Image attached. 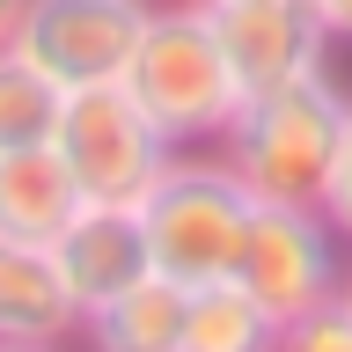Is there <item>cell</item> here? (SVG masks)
<instances>
[{
  "label": "cell",
  "mask_w": 352,
  "mask_h": 352,
  "mask_svg": "<svg viewBox=\"0 0 352 352\" xmlns=\"http://www.w3.org/2000/svg\"><path fill=\"white\" fill-rule=\"evenodd\" d=\"M125 88L176 154L220 147V132L235 125V110H242V88L228 74V52L213 37L206 0H154L147 30L132 44Z\"/></svg>",
  "instance_id": "1"
},
{
  "label": "cell",
  "mask_w": 352,
  "mask_h": 352,
  "mask_svg": "<svg viewBox=\"0 0 352 352\" xmlns=\"http://www.w3.org/2000/svg\"><path fill=\"white\" fill-rule=\"evenodd\" d=\"M345 110H352V96L330 81L323 66L301 74V81H286V88L242 96L235 125L220 132V162L242 176L250 198L316 206L330 162H338V140H345Z\"/></svg>",
  "instance_id": "2"
},
{
  "label": "cell",
  "mask_w": 352,
  "mask_h": 352,
  "mask_svg": "<svg viewBox=\"0 0 352 352\" xmlns=\"http://www.w3.org/2000/svg\"><path fill=\"white\" fill-rule=\"evenodd\" d=\"M250 206L257 198L242 191V176L228 162H206V154H169V169L147 184V198L132 206L140 213V235H147V272L169 286H220L235 279L242 235H250Z\"/></svg>",
  "instance_id": "3"
},
{
  "label": "cell",
  "mask_w": 352,
  "mask_h": 352,
  "mask_svg": "<svg viewBox=\"0 0 352 352\" xmlns=\"http://www.w3.org/2000/svg\"><path fill=\"white\" fill-rule=\"evenodd\" d=\"M52 154L66 162L81 206H140L176 147L154 132V118L132 103L125 81H96V88H66Z\"/></svg>",
  "instance_id": "4"
},
{
  "label": "cell",
  "mask_w": 352,
  "mask_h": 352,
  "mask_svg": "<svg viewBox=\"0 0 352 352\" xmlns=\"http://www.w3.org/2000/svg\"><path fill=\"white\" fill-rule=\"evenodd\" d=\"M338 279H345V257H338V228L323 220V206H272V198L250 206L235 286L272 323H294L316 301H330Z\"/></svg>",
  "instance_id": "5"
},
{
  "label": "cell",
  "mask_w": 352,
  "mask_h": 352,
  "mask_svg": "<svg viewBox=\"0 0 352 352\" xmlns=\"http://www.w3.org/2000/svg\"><path fill=\"white\" fill-rule=\"evenodd\" d=\"M147 15L154 0H22L8 44L22 59H37L59 88H96V81H125Z\"/></svg>",
  "instance_id": "6"
},
{
  "label": "cell",
  "mask_w": 352,
  "mask_h": 352,
  "mask_svg": "<svg viewBox=\"0 0 352 352\" xmlns=\"http://www.w3.org/2000/svg\"><path fill=\"white\" fill-rule=\"evenodd\" d=\"M206 15H213V37L228 52V74L242 96L301 81L330 52V30L316 22L308 0H206Z\"/></svg>",
  "instance_id": "7"
},
{
  "label": "cell",
  "mask_w": 352,
  "mask_h": 352,
  "mask_svg": "<svg viewBox=\"0 0 352 352\" xmlns=\"http://www.w3.org/2000/svg\"><path fill=\"white\" fill-rule=\"evenodd\" d=\"M52 264H59L74 308H103L110 294H125L132 279H147V235H140V213L132 206H81V213L59 228L52 242Z\"/></svg>",
  "instance_id": "8"
},
{
  "label": "cell",
  "mask_w": 352,
  "mask_h": 352,
  "mask_svg": "<svg viewBox=\"0 0 352 352\" xmlns=\"http://www.w3.org/2000/svg\"><path fill=\"white\" fill-rule=\"evenodd\" d=\"M74 330H81V308L52 250L0 235V345H66Z\"/></svg>",
  "instance_id": "9"
},
{
  "label": "cell",
  "mask_w": 352,
  "mask_h": 352,
  "mask_svg": "<svg viewBox=\"0 0 352 352\" xmlns=\"http://www.w3.org/2000/svg\"><path fill=\"white\" fill-rule=\"evenodd\" d=\"M81 213V191L52 147H22V154H0V235L8 242H37L52 250L59 228Z\"/></svg>",
  "instance_id": "10"
},
{
  "label": "cell",
  "mask_w": 352,
  "mask_h": 352,
  "mask_svg": "<svg viewBox=\"0 0 352 352\" xmlns=\"http://www.w3.org/2000/svg\"><path fill=\"white\" fill-rule=\"evenodd\" d=\"M81 338L96 352H176L184 345V286L169 279H132L125 294H110L103 308L81 316Z\"/></svg>",
  "instance_id": "11"
},
{
  "label": "cell",
  "mask_w": 352,
  "mask_h": 352,
  "mask_svg": "<svg viewBox=\"0 0 352 352\" xmlns=\"http://www.w3.org/2000/svg\"><path fill=\"white\" fill-rule=\"evenodd\" d=\"M176 352H279V323L235 279L184 294V345Z\"/></svg>",
  "instance_id": "12"
},
{
  "label": "cell",
  "mask_w": 352,
  "mask_h": 352,
  "mask_svg": "<svg viewBox=\"0 0 352 352\" xmlns=\"http://www.w3.org/2000/svg\"><path fill=\"white\" fill-rule=\"evenodd\" d=\"M59 110H66V88L52 81L37 59H22L15 44H0V154L52 147Z\"/></svg>",
  "instance_id": "13"
},
{
  "label": "cell",
  "mask_w": 352,
  "mask_h": 352,
  "mask_svg": "<svg viewBox=\"0 0 352 352\" xmlns=\"http://www.w3.org/2000/svg\"><path fill=\"white\" fill-rule=\"evenodd\" d=\"M279 352H352V308L338 301V294L316 301L308 316L279 323Z\"/></svg>",
  "instance_id": "14"
},
{
  "label": "cell",
  "mask_w": 352,
  "mask_h": 352,
  "mask_svg": "<svg viewBox=\"0 0 352 352\" xmlns=\"http://www.w3.org/2000/svg\"><path fill=\"white\" fill-rule=\"evenodd\" d=\"M316 206H323V220L352 242V110H345V140H338V162H330L323 198H316Z\"/></svg>",
  "instance_id": "15"
},
{
  "label": "cell",
  "mask_w": 352,
  "mask_h": 352,
  "mask_svg": "<svg viewBox=\"0 0 352 352\" xmlns=\"http://www.w3.org/2000/svg\"><path fill=\"white\" fill-rule=\"evenodd\" d=\"M316 8V22L330 30V44H352V0H308Z\"/></svg>",
  "instance_id": "16"
},
{
  "label": "cell",
  "mask_w": 352,
  "mask_h": 352,
  "mask_svg": "<svg viewBox=\"0 0 352 352\" xmlns=\"http://www.w3.org/2000/svg\"><path fill=\"white\" fill-rule=\"evenodd\" d=\"M15 15H22V0H0V44L15 37Z\"/></svg>",
  "instance_id": "17"
},
{
  "label": "cell",
  "mask_w": 352,
  "mask_h": 352,
  "mask_svg": "<svg viewBox=\"0 0 352 352\" xmlns=\"http://www.w3.org/2000/svg\"><path fill=\"white\" fill-rule=\"evenodd\" d=\"M338 301L352 308V257H345V279H338Z\"/></svg>",
  "instance_id": "18"
},
{
  "label": "cell",
  "mask_w": 352,
  "mask_h": 352,
  "mask_svg": "<svg viewBox=\"0 0 352 352\" xmlns=\"http://www.w3.org/2000/svg\"><path fill=\"white\" fill-rule=\"evenodd\" d=\"M0 352H59V345H0Z\"/></svg>",
  "instance_id": "19"
}]
</instances>
